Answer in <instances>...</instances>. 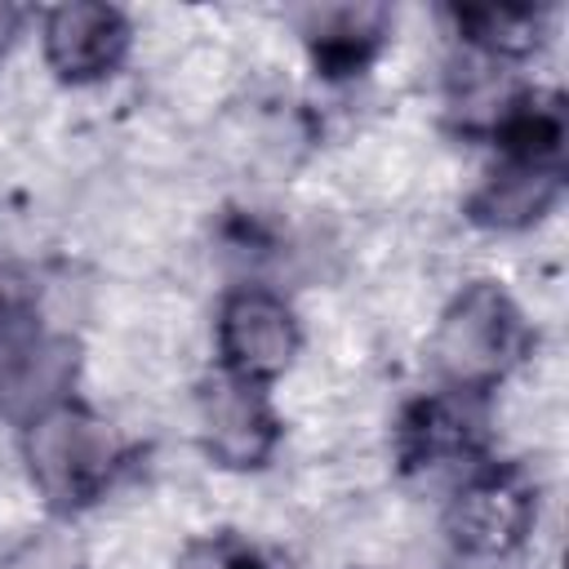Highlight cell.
I'll use <instances>...</instances> for the list:
<instances>
[{
  "label": "cell",
  "instance_id": "9c48e42d",
  "mask_svg": "<svg viewBox=\"0 0 569 569\" xmlns=\"http://www.w3.org/2000/svg\"><path fill=\"white\" fill-rule=\"evenodd\" d=\"M485 418L471 391H440L418 400L400 422V458L409 467H449L476 453Z\"/></svg>",
  "mask_w": 569,
  "mask_h": 569
},
{
  "label": "cell",
  "instance_id": "7c38bea8",
  "mask_svg": "<svg viewBox=\"0 0 569 569\" xmlns=\"http://www.w3.org/2000/svg\"><path fill=\"white\" fill-rule=\"evenodd\" d=\"M453 22L462 40L493 62L529 58L547 31L542 9H529V4H467V9H453Z\"/></svg>",
  "mask_w": 569,
  "mask_h": 569
},
{
  "label": "cell",
  "instance_id": "8992f818",
  "mask_svg": "<svg viewBox=\"0 0 569 569\" xmlns=\"http://www.w3.org/2000/svg\"><path fill=\"white\" fill-rule=\"evenodd\" d=\"M129 44H133V27H129L124 9L102 4V0L53 4L40 18V53H44V67L58 80H67V84L107 80L129 58Z\"/></svg>",
  "mask_w": 569,
  "mask_h": 569
},
{
  "label": "cell",
  "instance_id": "5bb4252c",
  "mask_svg": "<svg viewBox=\"0 0 569 569\" xmlns=\"http://www.w3.org/2000/svg\"><path fill=\"white\" fill-rule=\"evenodd\" d=\"M22 9H13V4H0V53L13 44V36H18V27H22Z\"/></svg>",
  "mask_w": 569,
  "mask_h": 569
},
{
  "label": "cell",
  "instance_id": "5b68a950",
  "mask_svg": "<svg viewBox=\"0 0 569 569\" xmlns=\"http://www.w3.org/2000/svg\"><path fill=\"white\" fill-rule=\"evenodd\" d=\"M538 520L533 485L520 471H480L445 507V538L476 560L511 556Z\"/></svg>",
  "mask_w": 569,
  "mask_h": 569
},
{
  "label": "cell",
  "instance_id": "ba28073f",
  "mask_svg": "<svg viewBox=\"0 0 569 569\" xmlns=\"http://www.w3.org/2000/svg\"><path fill=\"white\" fill-rule=\"evenodd\" d=\"M565 191L560 164L551 160H525L507 156L467 200V213L485 231H529L542 222Z\"/></svg>",
  "mask_w": 569,
  "mask_h": 569
},
{
  "label": "cell",
  "instance_id": "277c9868",
  "mask_svg": "<svg viewBox=\"0 0 569 569\" xmlns=\"http://www.w3.org/2000/svg\"><path fill=\"white\" fill-rule=\"evenodd\" d=\"M298 342H302L298 316L280 293H271L262 284H240L222 298V307H218L222 373L262 387L293 365Z\"/></svg>",
  "mask_w": 569,
  "mask_h": 569
},
{
  "label": "cell",
  "instance_id": "7a4b0ae2",
  "mask_svg": "<svg viewBox=\"0 0 569 569\" xmlns=\"http://www.w3.org/2000/svg\"><path fill=\"white\" fill-rule=\"evenodd\" d=\"M22 458L31 471V485L49 507H84L93 502L111 476L124 462V445L111 431L107 418H98L84 405H58L27 422L22 431Z\"/></svg>",
  "mask_w": 569,
  "mask_h": 569
},
{
  "label": "cell",
  "instance_id": "6da1fadb",
  "mask_svg": "<svg viewBox=\"0 0 569 569\" xmlns=\"http://www.w3.org/2000/svg\"><path fill=\"white\" fill-rule=\"evenodd\" d=\"M529 347L520 307L493 280H471L449 298L431 333V365L449 391H489L502 382Z\"/></svg>",
  "mask_w": 569,
  "mask_h": 569
},
{
  "label": "cell",
  "instance_id": "3957f363",
  "mask_svg": "<svg viewBox=\"0 0 569 569\" xmlns=\"http://www.w3.org/2000/svg\"><path fill=\"white\" fill-rule=\"evenodd\" d=\"M76 342L31 311L0 316V418L36 422L40 413L67 405L76 382Z\"/></svg>",
  "mask_w": 569,
  "mask_h": 569
},
{
  "label": "cell",
  "instance_id": "30bf717a",
  "mask_svg": "<svg viewBox=\"0 0 569 569\" xmlns=\"http://www.w3.org/2000/svg\"><path fill=\"white\" fill-rule=\"evenodd\" d=\"M391 9L387 4H320L302 18V40L329 76L360 71L387 40Z\"/></svg>",
  "mask_w": 569,
  "mask_h": 569
},
{
  "label": "cell",
  "instance_id": "4fadbf2b",
  "mask_svg": "<svg viewBox=\"0 0 569 569\" xmlns=\"http://www.w3.org/2000/svg\"><path fill=\"white\" fill-rule=\"evenodd\" d=\"M173 569H267L262 556L236 533H209L182 547Z\"/></svg>",
  "mask_w": 569,
  "mask_h": 569
},
{
  "label": "cell",
  "instance_id": "8fae6325",
  "mask_svg": "<svg viewBox=\"0 0 569 569\" xmlns=\"http://www.w3.org/2000/svg\"><path fill=\"white\" fill-rule=\"evenodd\" d=\"M520 89L516 80L502 71V62L485 58V53H467L462 62H453L449 84H445V111L449 124L462 133H502L511 111L520 107Z\"/></svg>",
  "mask_w": 569,
  "mask_h": 569
},
{
  "label": "cell",
  "instance_id": "52a82bcc",
  "mask_svg": "<svg viewBox=\"0 0 569 569\" xmlns=\"http://www.w3.org/2000/svg\"><path fill=\"white\" fill-rule=\"evenodd\" d=\"M196 427L204 440V453L218 467L249 471L262 467L280 440V422L267 405V396L253 382H240L231 373H218L200 382L196 391Z\"/></svg>",
  "mask_w": 569,
  "mask_h": 569
}]
</instances>
